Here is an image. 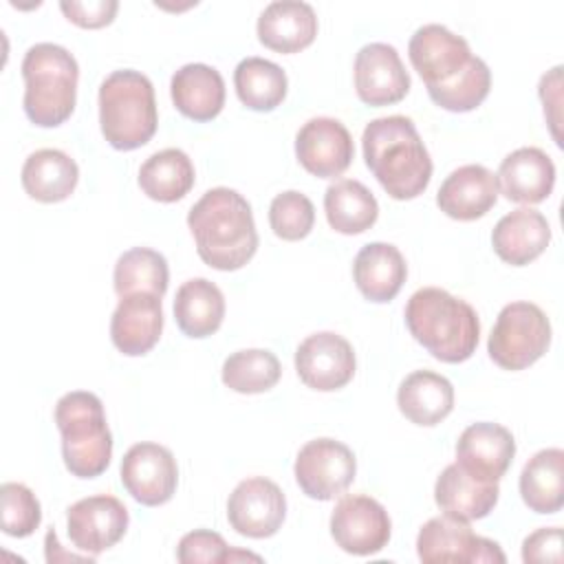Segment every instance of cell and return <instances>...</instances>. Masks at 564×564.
<instances>
[{
    "label": "cell",
    "mask_w": 564,
    "mask_h": 564,
    "mask_svg": "<svg viewBox=\"0 0 564 564\" xmlns=\"http://www.w3.org/2000/svg\"><path fill=\"white\" fill-rule=\"evenodd\" d=\"M408 55L430 99L449 112H469L489 95V66L471 53L465 37L443 24L419 26L410 37Z\"/></svg>",
    "instance_id": "obj_1"
},
{
    "label": "cell",
    "mask_w": 564,
    "mask_h": 564,
    "mask_svg": "<svg viewBox=\"0 0 564 564\" xmlns=\"http://www.w3.org/2000/svg\"><path fill=\"white\" fill-rule=\"evenodd\" d=\"M187 227L205 264L218 271L245 267L258 249L251 205L229 187L207 189L189 209Z\"/></svg>",
    "instance_id": "obj_2"
},
{
    "label": "cell",
    "mask_w": 564,
    "mask_h": 564,
    "mask_svg": "<svg viewBox=\"0 0 564 564\" xmlns=\"http://www.w3.org/2000/svg\"><path fill=\"white\" fill-rule=\"evenodd\" d=\"M361 145L368 170L388 196L410 200L425 192L432 178V159L410 117L372 119L364 128Z\"/></svg>",
    "instance_id": "obj_3"
},
{
    "label": "cell",
    "mask_w": 564,
    "mask_h": 564,
    "mask_svg": "<svg viewBox=\"0 0 564 564\" xmlns=\"http://www.w3.org/2000/svg\"><path fill=\"white\" fill-rule=\"evenodd\" d=\"M410 335L438 361H467L480 337V322L474 306L445 289L423 286L405 304Z\"/></svg>",
    "instance_id": "obj_4"
},
{
    "label": "cell",
    "mask_w": 564,
    "mask_h": 564,
    "mask_svg": "<svg viewBox=\"0 0 564 564\" xmlns=\"http://www.w3.org/2000/svg\"><path fill=\"white\" fill-rule=\"evenodd\" d=\"M24 112L40 128L64 123L77 99L79 66L70 51L53 42L33 44L22 59Z\"/></svg>",
    "instance_id": "obj_5"
},
{
    "label": "cell",
    "mask_w": 564,
    "mask_h": 564,
    "mask_svg": "<svg viewBox=\"0 0 564 564\" xmlns=\"http://www.w3.org/2000/svg\"><path fill=\"white\" fill-rule=\"evenodd\" d=\"M99 126L115 150L145 145L159 126L152 82L132 68L112 70L99 86Z\"/></svg>",
    "instance_id": "obj_6"
},
{
    "label": "cell",
    "mask_w": 564,
    "mask_h": 564,
    "mask_svg": "<svg viewBox=\"0 0 564 564\" xmlns=\"http://www.w3.org/2000/svg\"><path fill=\"white\" fill-rule=\"evenodd\" d=\"M55 423L66 469L77 478L101 476L112 456V434L101 399L86 390L66 392L55 405Z\"/></svg>",
    "instance_id": "obj_7"
},
{
    "label": "cell",
    "mask_w": 564,
    "mask_h": 564,
    "mask_svg": "<svg viewBox=\"0 0 564 564\" xmlns=\"http://www.w3.org/2000/svg\"><path fill=\"white\" fill-rule=\"evenodd\" d=\"M551 344V322L533 302H511L491 328L487 350L505 370H524L535 364Z\"/></svg>",
    "instance_id": "obj_8"
},
{
    "label": "cell",
    "mask_w": 564,
    "mask_h": 564,
    "mask_svg": "<svg viewBox=\"0 0 564 564\" xmlns=\"http://www.w3.org/2000/svg\"><path fill=\"white\" fill-rule=\"evenodd\" d=\"M416 553L425 564H474L496 562L502 564L507 557L498 542L476 535L465 520L447 513L430 518L416 535Z\"/></svg>",
    "instance_id": "obj_9"
},
{
    "label": "cell",
    "mask_w": 564,
    "mask_h": 564,
    "mask_svg": "<svg viewBox=\"0 0 564 564\" xmlns=\"http://www.w3.org/2000/svg\"><path fill=\"white\" fill-rule=\"evenodd\" d=\"M295 480L313 500H333L344 494L357 474V460L348 445L335 438H313L297 452Z\"/></svg>",
    "instance_id": "obj_10"
},
{
    "label": "cell",
    "mask_w": 564,
    "mask_h": 564,
    "mask_svg": "<svg viewBox=\"0 0 564 564\" xmlns=\"http://www.w3.org/2000/svg\"><path fill=\"white\" fill-rule=\"evenodd\" d=\"M392 533L383 505L364 494L344 496L330 513V535L335 544L350 555L379 553Z\"/></svg>",
    "instance_id": "obj_11"
},
{
    "label": "cell",
    "mask_w": 564,
    "mask_h": 564,
    "mask_svg": "<svg viewBox=\"0 0 564 564\" xmlns=\"http://www.w3.org/2000/svg\"><path fill=\"white\" fill-rule=\"evenodd\" d=\"M126 491L145 507L165 505L178 482L174 454L159 443H137L123 458L119 469Z\"/></svg>",
    "instance_id": "obj_12"
},
{
    "label": "cell",
    "mask_w": 564,
    "mask_h": 564,
    "mask_svg": "<svg viewBox=\"0 0 564 564\" xmlns=\"http://www.w3.org/2000/svg\"><path fill=\"white\" fill-rule=\"evenodd\" d=\"M126 505L108 494L88 496L66 509V529L75 549L86 555H99L115 546L128 529Z\"/></svg>",
    "instance_id": "obj_13"
},
{
    "label": "cell",
    "mask_w": 564,
    "mask_h": 564,
    "mask_svg": "<svg viewBox=\"0 0 564 564\" xmlns=\"http://www.w3.org/2000/svg\"><path fill=\"white\" fill-rule=\"evenodd\" d=\"M286 518V498L282 489L262 476L240 480L227 500V520L231 529L247 538H271Z\"/></svg>",
    "instance_id": "obj_14"
},
{
    "label": "cell",
    "mask_w": 564,
    "mask_h": 564,
    "mask_svg": "<svg viewBox=\"0 0 564 564\" xmlns=\"http://www.w3.org/2000/svg\"><path fill=\"white\" fill-rule=\"evenodd\" d=\"M355 350L348 339L333 330L308 335L295 350V370L304 386L333 392L344 388L355 375Z\"/></svg>",
    "instance_id": "obj_15"
},
{
    "label": "cell",
    "mask_w": 564,
    "mask_h": 564,
    "mask_svg": "<svg viewBox=\"0 0 564 564\" xmlns=\"http://www.w3.org/2000/svg\"><path fill=\"white\" fill-rule=\"evenodd\" d=\"M295 156L313 176H339L352 163V137L339 119L313 117L295 134Z\"/></svg>",
    "instance_id": "obj_16"
},
{
    "label": "cell",
    "mask_w": 564,
    "mask_h": 564,
    "mask_svg": "<svg viewBox=\"0 0 564 564\" xmlns=\"http://www.w3.org/2000/svg\"><path fill=\"white\" fill-rule=\"evenodd\" d=\"M355 90L368 106H390L410 90V75L392 44L370 42L355 57Z\"/></svg>",
    "instance_id": "obj_17"
},
{
    "label": "cell",
    "mask_w": 564,
    "mask_h": 564,
    "mask_svg": "<svg viewBox=\"0 0 564 564\" xmlns=\"http://www.w3.org/2000/svg\"><path fill=\"white\" fill-rule=\"evenodd\" d=\"M516 456L513 434L491 421L471 423L456 443V465L469 476L498 482Z\"/></svg>",
    "instance_id": "obj_18"
},
{
    "label": "cell",
    "mask_w": 564,
    "mask_h": 564,
    "mask_svg": "<svg viewBox=\"0 0 564 564\" xmlns=\"http://www.w3.org/2000/svg\"><path fill=\"white\" fill-rule=\"evenodd\" d=\"M163 330V306L154 293H130L119 297L110 317V339L128 357L150 352Z\"/></svg>",
    "instance_id": "obj_19"
},
{
    "label": "cell",
    "mask_w": 564,
    "mask_h": 564,
    "mask_svg": "<svg viewBox=\"0 0 564 564\" xmlns=\"http://www.w3.org/2000/svg\"><path fill=\"white\" fill-rule=\"evenodd\" d=\"M498 192L507 200L520 205H535L549 198L555 185V165L540 148H518L507 154L496 174Z\"/></svg>",
    "instance_id": "obj_20"
},
{
    "label": "cell",
    "mask_w": 564,
    "mask_h": 564,
    "mask_svg": "<svg viewBox=\"0 0 564 564\" xmlns=\"http://www.w3.org/2000/svg\"><path fill=\"white\" fill-rule=\"evenodd\" d=\"M498 194L496 174L485 165L467 163L441 183L436 205L454 220H476L496 205Z\"/></svg>",
    "instance_id": "obj_21"
},
{
    "label": "cell",
    "mask_w": 564,
    "mask_h": 564,
    "mask_svg": "<svg viewBox=\"0 0 564 564\" xmlns=\"http://www.w3.org/2000/svg\"><path fill=\"white\" fill-rule=\"evenodd\" d=\"M551 242V227L544 214L531 207H520L505 214L494 231L491 245L500 260L511 267H524L533 262Z\"/></svg>",
    "instance_id": "obj_22"
},
{
    "label": "cell",
    "mask_w": 564,
    "mask_h": 564,
    "mask_svg": "<svg viewBox=\"0 0 564 564\" xmlns=\"http://www.w3.org/2000/svg\"><path fill=\"white\" fill-rule=\"evenodd\" d=\"M258 40L278 53H297L313 44L317 15L311 4L300 0H275L258 18Z\"/></svg>",
    "instance_id": "obj_23"
},
{
    "label": "cell",
    "mask_w": 564,
    "mask_h": 564,
    "mask_svg": "<svg viewBox=\"0 0 564 564\" xmlns=\"http://www.w3.org/2000/svg\"><path fill=\"white\" fill-rule=\"evenodd\" d=\"M352 278L359 293L377 304L394 300L408 278L403 253L390 242H368L352 262Z\"/></svg>",
    "instance_id": "obj_24"
},
{
    "label": "cell",
    "mask_w": 564,
    "mask_h": 564,
    "mask_svg": "<svg viewBox=\"0 0 564 564\" xmlns=\"http://www.w3.org/2000/svg\"><path fill=\"white\" fill-rule=\"evenodd\" d=\"M500 496L498 482L469 476L456 463L447 465L434 485V500L443 513L458 520H480L489 516Z\"/></svg>",
    "instance_id": "obj_25"
},
{
    "label": "cell",
    "mask_w": 564,
    "mask_h": 564,
    "mask_svg": "<svg viewBox=\"0 0 564 564\" xmlns=\"http://www.w3.org/2000/svg\"><path fill=\"white\" fill-rule=\"evenodd\" d=\"M170 95L181 115L194 121H212L225 106L223 75L207 64H185L170 82Z\"/></svg>",
    "instance_id": "obj_26"
},
{
    "label": "cell",
    "mask_w": 564,
    "mask_h": 564,
    "mask_svg": "<svg viewBox=\"0 0 564 564\" xmlns=\"http://www.w3.org/2000/svg\"><path fill=\"white\" fill-rule=\"evenodd\" d=\"M397 405L408 421L432 427L452 412L454 386L438 372L414 370L401 381Z\"/></svg>",
    "instance_id": "obj_27"
},
{
    "label": "cell",
    "mask_w": 564,
    "mask_h": 564,
    "mask_svg": "<svg viewBox=\"0 0 564 564\" xmlns=\"http://www.w3.org/2000/svg\"><path fill=\"white\" fill-rule=\"evenodd\" d=\"M77 181V163L66 152L55 148L35 150L22 165V187L40 203H59L68 198Z\"/></svg>",
    "instance_id": "obj_28"
},
{
    "label": "cell",
    "mask_w": 564,
    "mask_h": 564,
    "mask_svg": "<svg viewBox=\"0 0 564 564\" xmlns=\"http://www.w3.org/2000/svg\"><path fill=\"white\" fill-rule=\"evenodd\" d=\"M225 317L223 291L207 278L183 282L174 297V319L183 335L200 339L216 333Z\"/></svg>",
    "instance_id": "obj_29"
},
{
    "label": "cell",
    "mask_w": 564,
    "mask_h": 564,
    "mask_svg": "<svg viewBox=\"0 0 564 564\" xmlns=\"http://www.w3.org/2000/svg\"><path fill=\"white\" fill-rule=\"evenodd\" d=\"M520 496L535 513H555L564 505V452L546 447L533 454L520 474Z\"/></svg>",
    "instance_id": "obj_30"
},
{
    "label": "cell",
    "mask_w": 564,
    "mask_h": 564,
    "mask_svg": "<svg viewBox=\"0 0 564 564\" xmlns=\"http://www.w3.org/2000/svg\"><path fill=\"white\" fill-rule=\"evenodd\" d=\"M324 212L328 225L335 231L355 236L377 223L379 203L364 183L355 178H341L326 187Z\"/></svg>",
    "instance_id": "obj_31"
},
{
    "label": "cell",
    "mask_w": 564,
    "mask_h": 564,
    "mask_svg": "<svg viewBox=\"0 0 564 564\" xmlns=\"http://www.w3.org/2000/svg\"><path fill=\"white\" fill-rule=\"evenodd\" d=\"M192 159L178 148H165L150 154L139 170V187L159 203L181 200L194 185Z\"/></svg>",
    "instance_id": "obj_32"
},
{
    "label": "cell",
    "mask_w": 564,
    "mask_h": 564,
    "mask_svg": "<svg viewBox=\"0 0 564 564\" xmlns=\"http://www.w3.org/2000/svg\"><path fill=\"white\" fill-rule=\"evenodd\" d=\"M238 99L258 112L278 108L286 97V73L264 57H245L234 70Z\"/></svg>",
    "instance_id": "obj_33"
},
{
    "label": "cell",
    "mask_w": 564,
    "mask_h": 564,
    "mask_svg": "<svg viewBox=\"0 0 564 564\" xmlns=\"http://www.w3.org/2000/svg\"><path fill=\"white\" fill-rule=\"evenodd\" d=\"M170 269L163 253L150 247H132L117 258L112 284L119 297L130 293H154L163 297L167 291Z\"/></svg>",
    "instance_id": "obj_34"
},
{
    "label": "cell",
    "mask_w": 564,
    "mask_h": 564,
    "mask_svg": "<svg viewBox=\"0 0 564 564\" xmlns=\"http://www.w3.org/2000/svg\"><path fill=\"white\" fill-rule=\"evenodd\" d=\"M282 375V366L271 350L245 348L231 352L223 364V383L240 394L271 390Z\"/></svg>",
    "instance_id": "obj_35"
},
{
    "label": "cell",
    "mask_w": 564,
    "mask_h": 564,
    "mask_svg": "<svg viewBox=\"0 0 564 564\" xmlns=\"http://www.w3.org/2000/svg\"><path fill=\"white\" fill-rule=\"evenodd\" d=\"M315 223V207L311 198L297 189L278 194L269 205V225L282 240H302L311 234Z\"/></svg>",
    "instance_id": "obj_36"
},
{
    "label": "cell",
    "mask_w": 564,
    "mask_h": 564,
    "mask_svg": "<svg viewBox=\"0 0 564 564\" xmlns=\"http://www.w3.org/2000/svg\"><path fill=\"white\" fill-rule=\"evenodd\" d=\"M2 500V531L11 538L31 535L42 520L40 500L22 482H4L0 487Z\"/></svg>",
    "instance_id": "obj_37"
},
{
    "label": "cell",
    "mask_w": 564,
    "mask_h": 564,
    "mask_svg": "<svg viewBox=\"0 0 564 564\" xmlns=\"http://www.w3.org/2000/svg\"><path fill=\"white\" fill-rule=\"evenodd\" d=\"M229 544L225 538L209 529H196L181 538L176 557L181 564H223L229 562Z\"/></svg>",
    "instance_id": "obj_38"
},
{
    "label": "cell",
    "mask_w": 564,
    "mask_h": 564,
    "mask_svg": "<svg viewBox=\"0 0 564 564\" xmlns=\"http://www.w3.org/2000/svg\"><path fill=\"white\" fill-rule=\"evenodd\" d=\"M59 9L73 24L82 29H101L112 22L119 9V2L117 0H88V2L64 0L59 2Z\"/></svg>",
    "instance_id": "obj_39"
},
{
    "label": "cell",
    "mask_w": 564,
    "mask_h": 564,
    "mask_svg": "<svg viewBox=\"0 0 564 564\" xmlns=\"http://www.w3.org/2000/svg\"><path fill=\"white\" fill-rule=\"evenodd\" d=\"M522 560L533 562H562V529L542 527L529 533L522 542Z\"/></svg>",
    "instance_id": "obj_40"
}]
</instances>
